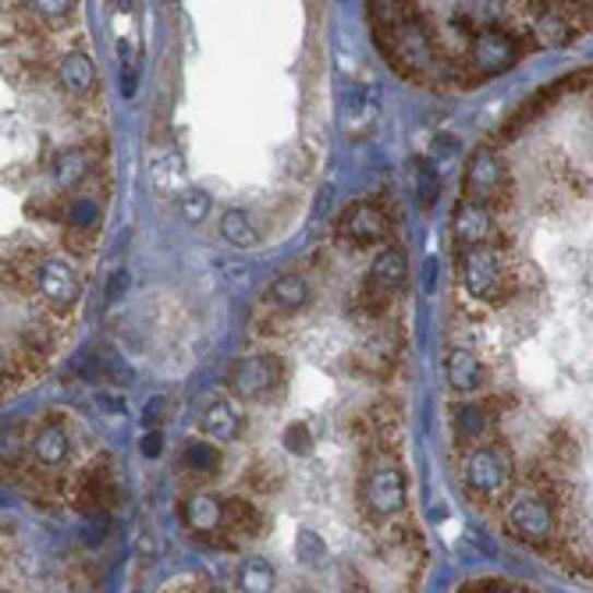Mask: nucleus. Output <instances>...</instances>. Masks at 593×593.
Instances as JSON below:
<instances>
[{
	"label": "nucleus",
	"mask_w": 593,
	"mask_h": 593,
	"mask_svg": "<svg viewBox=\"0 0 593 593\" xmlns=\"http://www.w3.org/2000/svg\"><path fill=\"white\" fill-rule=\"evenodd\" d=\"M512 462L501 448L494 444H473L462 459V479L465 490L473 494L476 501H505L508 490H512Z\"/></svg>",
	"instance_id": "obj_1"
},
{
	"label": "nucleus",
	"mask_w": 593,
	"mask_h": 593,
	"mask_svg": "<svg viewBox=\"0 0 593 593\" xmlns=\"http://www.w3.org/2000/svg\"><path fill=\"white\" fill-rule=\"evenodd\" d=\"M526 39L512 25H487L470 39V54H465V68L473 75L487 79V75H501L508 72L522 54H526Z\"/></svg>",
	"instance_id": "obj_2"
},
{
	"label": "nucleus",
	"mask_w": 593,
	"mask_h": 593,
	"mask_svg": "<svg viewBox=\"0 0 593 593\" xmlns=\"http://www.w3.org/2000/svg\"><path fill=\"white\" fill-rule=\"evenodd\" d=\"M505 530L515 536V541L530 544V547H550L558 533V515H555V501L541 498V494H512L505 505Z\"/></svg>",
	"instance_id": "obj_3"
},
{
	"label": "nucleus",
	"mask_w": 593,
	"mask_h": 593,
	"mask_svg": "<svg viewBox=\"0 0 593 593\" xmlns=\"http://www.w3.org/2000/svg\"><path fill=\"white\" fill-rule=\"evenodd\" d=\"M462 285L476 303H501L512 288L505 252L498 246H473L462 252Z\"/></svg>",
	"instance_id": "obj_4"
},
{
	"label": "nucleus",
	"mask_w": 593,
	"mask_h": 593,
	"mask_svg": "<svg viewBox=\"0 0 593 593\" xmlns=\"http://www.w3.org/2000/svg\"><path fill=\"white\" fill-rule=\"evenodd\" d=\"M363 512L373 522L394 519L405 508V476L394 462H373L359 487Z\"/></svg>",
	"instance_id": "obj_5"
},
{
	"label": "nucleus",
	"mask_w": 593,
	"mask_h": 593,
	"mask_svg": "<svg viewBox=\"0 0 593 593\" xmlns=\"http://www.w3.org/2000/svg\"><path fill=\"white\" fill-rule=\"evenodd\" d=\"M36 292H39V299L47 303V309L68 317V313H72V309L79 306V299H82V281H79L72 263H64V260H58V257H44Z\"/></svg>",
	"instance_id": "obj_6"
},
{
	"label": "nucleus",
	"mask_w": 593,
	"mask_h": 593,
	"mask_svg": "<svg viewBox=\"0 0 593 593\" xmlns=\"http://www.w3.org/2000/svg\"><path fill=\"white\" fill-rule=\"evenodd\" d=\"M508 192V175L501 157L490 146H479L470 164H465V200H479V203H498Z\"/></svg>",
	"instance_id": "obj_7"
},
{
	"label": "nucleus",
	"mask_w": 593,
	"mask_h": 593,
	"mask_svg": "<svg viewBox=\"0 0 593 593\" xmlns=\"http://www.w3.org/2000/svg\"><path fill=\"white\" fill-rule=\"evenodd\" d=\"M391 232V217L377 203H356L345 210L342 224H337V238L356 249H370L377 242H384Z\"/></svg>",
	"instance_id": "obj_8"
},
{
	"label": "nucleus",
	"mask_w": 593,
	"mask_h": 593,
	"mask_svg": "<svg viewBox=\"0 0 593 593\" xmlns=\"http://www.w3.org/2000/svg\"><path fill=\"white\" fill-rule=\"evenodd\" d=\"M121 498L118 490V479L115 473L107 470V462L93 465V470H82L75 487H72V505L79 508L82 515H96V512H107V508H115Z\"/></svg>",
	"instance_id": "obj_9"
},
{
	"label": "nucleus",
	"mask_w": 593,
	"mask_h": 593,
	"mask_svg": "<svg viewBox=\"0 0 593 593\" xmlns=\"http://www.w3.org/2000/svg\"><path fill=\"white\" fill-rule=\"evenodd\" d=\"M451 235L462 249L473 246H487L498 235V221H494V206L479 203V200H462L455 206V217H451Z\"/></svg>",
	"instance_id": "obj_10"
},
{
	"label": "nucleus",
	"mask_w": 593,
	"mask_h": 593,
	"mask_svg": "<svg viewBox=\"0 0 593 593\" xmlns=\"http://www.w3.org/2000/svg\"><path fill=\"white\" fill-rule=\"evenodd\" d=\"M281 384V363L274 356H246L232 373V391L238 399H263Z\"/></svg>",
	"instance_id": "obj_11"
},
{
	"label": "nucleus",
	"mask_w": 593,
	"mask_h": 593,
	"mask_svg": "<svg viewBox=\"0 0 593 593\" xmlns=\"http://www.w3.org/2000/svg\"><path fill=\"white\" fill-rule=\"evenodd\" d=\"M58 82L72 100H86V96L96 90V64H93L90 54L68 50L58 61Z\"/></svg>",
	"instance_id": "obj_12"
},
{
	"label": "nucleus",
	"mask_w": 593,
	"mask_h": 593,
	"mask_svg": "<svg viewBox=\"0 0 593 593\" xmlns=\"http://www.w3.org/2000/svg\"><path fill=\"white\" fill-rule=\"evenodd\" d=\"M29 451H33V459L44 465V470H58V465H64L68 455H72V437H68V430L61 427L58 419H50L36 430Z\"/></svg>",
	"instance_id": "obj_13"
},
{
	"label": "nucleus",
	"mask_w": 593,
	"mask_h": 593,
	"mask_svg": "<svg viewBox=\"0 0 593 593\" xmlns=\"http://www.w3.org/2000/svg\"><path fill=\"white\" fill-rule=\"evenodd\" d=\"M405 277H408V260H405V252L402 249H384V252H377V260L370 263V285L373 292L380 295H394L402 285H405Z\"/></svg>",
	"instance_id": "obj_14"
},
{
	"label": "nucleus",
	"mask_w": 593,
	"mask_h": 593,
	"mask_svg": "<svg viewBox=\"0 0 593 593\" xmlns=\"http://www.w3.org/2000/svg\"><path fill=\"white\" fill-rule=\"evenodd\" d=\"M444 377H448V388L459 391V394H470V391L484 388V366H479V359L470 348H451L448 352Z\"/></svg>",
	"instance_id": "obj_15"
},
{
	"label": "nucleus",
	"mask_w": 593,
	"mask_h": 593,
	"mask_svg": "<svg viewBox=\"0 0 593 593\" xmlns=\"http://www.w3.org/2000/svg\"><path fill=\"white\" fill-rule=\"evenodd\" d=\"M93 175H96V161L90 150H68L54 161V178H58V186L64 192L82 189Z\"/></svg>",
	"instance_id": "obj_16"
},
{
	"label": "nucleus",
	"mask_w": 593,
	"mask_h": 593,
	"mask_svg": "<svg viewBox=\"0 0 593 593\" xmlns=\"http://www.w3.org/2000/svg\"><path fill=\"white\" fill-rule=\"evenodd\" d=\"M39 266H44V257L33 249H15L4 260V285L15 292H36L39 285Z\"/></svg>",
	"instance_id": "obj_17"
},
{
	"label": "nucleus",
	"mask_w": 593,
	"mask_h": 593,
	"mask_svg": "<svg viewBox=\"0 0 593 593\" xmlns=\"http://www.w3.org/2000/svg\"><path fill=\"white\" fill-rule=\"evenodd\" d=\"M203 434L210 441H235L238 430H242V419H238L235 405L228 399H214L203 408Z\"/></svg>",
	"instance_id": "obj_18"
},
{
	"label": "nucleus",
	"mask_w": 593,
	"mask_h": 593,
	"mask_svg": "<svg viewBox=\"0 0 593 593\" xmlns=\"http://www.w3.org/2000/svg\"><path fill=\"white\" fill-rule=\"evenodd\" d=\"M181 515H186L189 530L195 533H214L224 526V501L214 498V494H192L181 508Z\"/></svg>",
	"instance_id": "obj_19"
},
{
	"label": "nucleus",
	"mask_w": 593,
	"mask_h": 593,
	"mask_svg": "<svg viewBox=\"0 0 593 593\" xmlns=\"http://www.w3.org/2000/svg\"><path fill=\"white\" fill-rule=\"evenodd\" d=\"M266 299H271L274 309H281V313H295V309H303L309 303V285L303 274L295 271H285L274 277L271 292H266Z\"/></svg>",
	"instance_id": "obj_20"
},
{
	"label": "nucleus",
	"mask_w": 593,
	"mask_h": 593,
	"mask_svg": "<svg viewBox=\"0 0 593 593\" xmlns=\"http://www.w3.org/2000/svg\"><path fill=\"white\" fill-rule=\"evenodd\" d=\"M224 530L232 536H257L263 530L260 508L246 498H224Z\"/></svg>",
	"instance_id": "obj_21"
},
{
	"label": "nucleus",
	"mask_w": 593,
	"mask_h": 593,
	"mask_svg": "<svg viewBox=\"0 0 593 593\" xmlns=\"http://www.w3.org/2000/svg\"><path fill=\"white\" fill-rule=\"evenodd\" d=\"M494 427L490 405H462L455 408V437L465 444H484L487 430Z\"/></svg>",
	"instance_id": "obj_22"
},
{
	"label": "nucleus",
	"mask_w": 593,
	"mask_h": 593,
	"mask_svg": "<svg viewBox=\"0 0 593 593\" xmlns=\"http://www.w3.org/2000/svg\"><path fill=\"white\" fill-rule=\"evenodd\" d=\"M150 181L161 195H181L189 189L186 186V161H181L178 153H164L161 161H153Z\"/></svg>",
	"instance_id": "obj_23"
},
{
	"label": "nucleus",
	"mask_w": 593,
	"mask_h": 593,
	"mask_svg": "<svg viewBox=\"0 0 593 593\" xmlns=\"http://www.w3.org/2000/svg\"><path fill=\"white\" fill-rule=\"evenodd\" d=\"M217 232H221L224 242L235 246V249H252V246L260 242L257 224H252V217L246 214V210H224Z\"/></svg>",
	"instance_id": "obj_24"
},
{
	"label": "nucleus",
	"mask_w": 593,
	"mask_h": 593,
	"mask_svg": "<svg viewBox=\"0 0 593 593\" xmlns=\"http://www.w3.org/2000/svg\"><path fill=\"white\" fill-rule=\"evenodd\" d=\"M419 19L416 15V0H370V22L373 33L380 29H399V25Z\"/></svg>",
	"instance_id": "obj_25"
},
{
	"label": "nucleus",
	"mask_w": 593,
	"mask_h": 593,
	"mask_svg": "<svg viewBox=\"0 0 593 593\" xmlns=\"http://www.w3.org/2000/svg\"><path fill=\"white\" fill-rule=\"evenodd\" d=\"M181 465H186V473H192V476H214L217 465H221V455H217L214 444L192 441L186 448V455H181Z\"/></svg>",
	"instance_id": "obj_26"
},
{
	"label": "nucleus",
	"mask_w": 593,
	"mask_h": 593,
	"mask_svg": "<svg viewBox=\"0 0 593 593\" xmlns=\"http://www.w3.org/2000/svg\"><path fill=\"white\" fill-rule=\"evenodd\" d=\"M64 224H68V228H75V232L96 235V228H100V203L90 200V195H82V200H72V203H68Z\"/></svg>",
	"instance_id": "obj_27"
},
{
	"label": "nucleus",
	"mask_w": 593,
	"mask_h": 593,
	"mask_svg": "<svg viewBox=\"0 0 593 593\" xmlns=\"http://www.w3.org/2000/svg\"><path fill=\"white\" fill-rule=\"evenodd\" d=\"M25 8L47 25V29H58V25H68L75 11V0H25Z\"/></svg>",
	"instance_id": "obj_28"
},
{
	"label": "nucleus",
	"mask_w": 593,
	"mask_h": 593,
	"mask_svg": "<svg viewBox=\"0 0 593 593\" xmlns=\"http://www.w3.org/2000/svg\"><path fill=\"white\" fill-rule=\"evenodd\" d=\"M295 555H299L306 569H320V565L328 561V544L320 541V533L299 530V536H295Z\"/></svg>",
	"instance_id": "obj_29"
},
{
	"label": "nucleus",
	"mask_w": 593,
	"mask_h": 593,
	"mask_svg": "<svg viewBox=\"0 0 593 593\" xmlns=\"http://www.w3.org/2000/svg\"><path fill=\"white\" fill-rule=\"evenodd\" d=\"M178 214L189 224H200L210 214V195L203 189H186L178 195Z\"/></svg>",
	"instance_id": "obj_30"
},
{
	"label": "nucleus",
	"mask_w": 593,
	"mask_h": 593,
	"mask_svg": "<svg viewBox=\"0 0 593 593\" xmlns=\"http://www.w3.org/2000/svg\"><path fill=\"white\" fill-rule=\"evenodd\" d=\"M242 586L260 593V590H271L274 586V569L266 565L263 558H249L246 569H242Z\"/></svg>",
	"instance_id": "obj_31"
},
{
	"label": "nucleus",
	"mask_w": 593,
	"mask_h": 593,
	"mask_svg": "<svg viewBox=\"0 0 593 593\" xmlns=\"http://www.w3.org/2000/svg\"><path fill=\"white\" fill-rule=\"evenodd\" d=\"M416 192L423 206L437 203V195H441V178L434 175V167L427 161H416Z\"/></svg>",
	"instance_id": "obj_32"
},
{
	"label": "nucleus",
	"mask_w": 593,
	"mask_h": 593,
	"mask_svg": "<svg viewBox=\"0 0 593 593\" xmlns=\"http://www.w3.org/2000/svg\"><path fill=\"white\" fill-rule=\"evenodd\" d=\"M547 455H550V462H555V465H572L579 459V448L569 437V430H555V434H550Z\"/></svg>",
	"instance_id": "obj_33"
},
{
	"label": "nucleus",
	"mask_w": 593,
	"mask_h": 593,
	"mask_svg": "<svg viewBox=\"0 0 593 593\" xmlns=\"http://www.w3.org/2000/svg\"><path fill=\"white\" fill-rule=\"evenodd\" d=\"M249 484L257 494H274L281 487V470L274 462H257L249 470Z\"/></svg>",
	"instance_id": "obj_34"
},
{
	"label": "nucleus",
	"mask_w": 593,
	"mask_h": 593,
	"mask_svg": "<svg viewBox=\"0 0 593 593\" xmlns=\"http://www.w3.org/2000/svg\"><path fill=\"white\" fill-rule=\"evenodd\" d=\"M29 214H36L39 221H64L68 203H61L58 195H36V200H29Z\"/></svg>",
	"instance_id": "obj_35"
},
{
	"label": "nucleus",
	"mask_w": 593,
	"mask_h": 593,
	"mask_svg": "<svg viewBox=\"0 0 593 593\" xmlns=\"http://www.w3.org/2000/svg\"><path fill=\"white\" fill-rule=\"evenodd\" d=\"M285 448L292 455H309V451H313V434H309L306 423H292L285 430Z\"/></svg>",
	"instance_id": "obj_36"
},
{
	"label": "nucleus",
	"mask_w": 593,
	"mask_h": 593,
	"mask_svg": "<svg viewBox=\"0 0 593 593\" xmlns=\"http://www.w3.org/2000/svg\"><path fill=\"white\" fill-rule=\"evenodd\" d=\"M515 586L505 583V579H484V583H470L465 593H512Z\"/></svg>",
	"instance_id": "obj_37"
},
{
	"label": "nucleus",
	"mask_w": 593,
	"mask_h": 593,
	"mask_svg": "<svg viewBox=\"0 0 593 593\" xmlns=\"http://www.w3.org/2000/svg\"><path fill=\"white\" fill-rule=\"evenodd\" d=\"M161 451H164V437H161V430H157V427H153V430L143 437V455H146V459H157Z\"/></svg>",
	"instance_id": "obj_38"
},
{
	"label": "nucleus",
	"mask_w": 593,
	"mask_h": 593,
	"mask_svg": "<svg viewBox=\"0 0 593 593\" xmlns=\"http://www.w3.org/2000/svg\"><path fill=\"white\" fill-rule=\"evenodd\" d=\"M164 408H167V399H153L150 405H146V427H157V423L164 419Z\"/></svg>",
	"instance_id": "obj_39"
},
{
	"label": "nucleus",
	"mask_w": 593,
	"mask_h": 593,
	"mask_svg": "<svg viewBox=\"0 0 593 593\" xmlns=\"http://www.w3.org/2000/svg\"><path fill=\"white\" fill-rule=\"evenodd\" d=\"M129 288V274L118 271L115 277H110V288H107V303H118V295Z\"/></svg>",
	"instance_id": "obj_40"
},
{
	"label": "nucleus",
	"mask_w": 593,
	"mask_h": 593,
	"mask_svg": "<svg viewBox=\"0 0 593 593\" xmlns=\"http://www.w3.org/2000/svg\"><path fill=\"white\" fill-rule=\"evenodd\" d=\"M115 4H118L121 11H132V0H115Z\"/></svg>",
	"instance_id": "obj_41"
}]
</instances>
